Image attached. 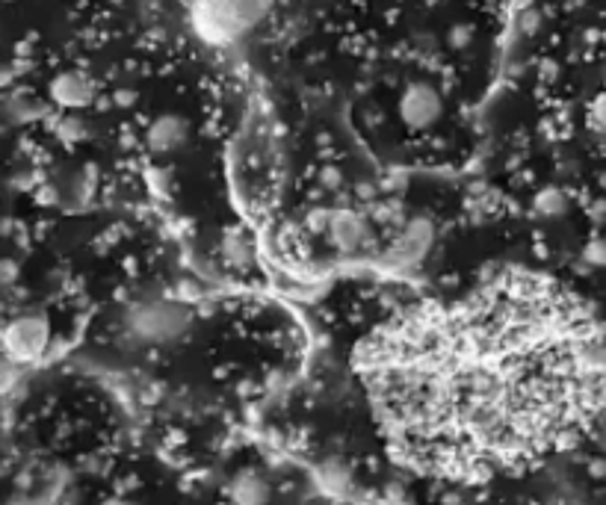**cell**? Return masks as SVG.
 <instances>
[{
    "instance_id": "1",
    "label": "cell",
    "mask_w": 606,
    "mask_h": 505,
    "mask_svg": "<svg viewBox=\"0 0 606 505\" xmlns=\"http://www.w3.org/2000/svg\"><path fill=\"white\" fill-rule=\"evenodd\" d=\"M358 376L408 470L482 482L592 432L606 408V337L562 284L503 272L379 325L358 349Z\"/></svg>"
},
{
    "instance_id": "2",
    "label": "cell",
    "mask_w": 606,
    "mask_h": 505,
    "mask_svg": "<svg viewBox=\"0 0 606 505\" xmlns=\"http://www.w3.org/2000/svg\"><path fill=\"white\" fill-rule=\"evenodd\" d=\"M275 0H190V24L213 48H228L255 33Z\"/></svg>"
},
{
    "instance_id": "3",
    "label": "cell",
    "mask_w": 606,
    "mask_h": 505,
    "mask_svg": "<svg viewBox=\"0 0 606 505\" xmlns=\"http://www.w3.org/2000/svg\"><path fill=\"white\" fill-rule=\"evenodd\" d=\"M193 325V311L175 299H142L134 302L125 316V337L136 346H169L178 343Z\"/></svg>"
},
{
    "instance_id": "4",
    "label": "cell",
    "mask_w": 606,
    "mask_h": 505,
    "mask_svg": "<svg viewBox=\"0 0 606 505\" xmlns=\"http://www.w3.org/2000/svg\"><path fill=\"white\" fill-rule=\"evenodd\" d=\"M51 343V322L45 314L27 311V314L12 316L0 325V352L15 364H33L45 355Z\"/></svg>"
},
{
    "instance_id": "5",
    "label": "cell",
    "mask_w": 606,
    "mask_h": 505,
    "mask_svg": "<svg viewBox=\"0 0 606 505\" xmlns=\"http://www.w3.org/2000/svg\"><path fill=\"white\" fill-rule=\"evenodd\" d=\"M444 113V101L441 92L432 83L414 80L405 86V92L400 95V119L408 130H429L441 122Z\"/></svg>"
},
{
    "instance_id": "6",
    "label": "cell",
    "mask_w": 606,
    "mask_h": 505,
    "mask_svg": "<svg viewBox=\"0 0 606 505\" xmlns=\"http://www.w3.org/2000/svg\"><path fill=\"white\" fill-rule=\"evenodd\" d=\"M432 246V225L426 219H411L400 231V237L394 240L391 252H388V263L391 266H414L420 263Z\"/></svg>"
},
{
    "instance_id": "7",
    "label": "cell",
    "mask_w": 606,
    "mask_h": 505,
    "mask_svg": "<svg viewBox=\"0 0 606 505\" xmlns=\"http://www.w3.org/2000/svg\"><path fill=\"white\" fill-rule=\"evenodd\" d=\"M329 237L340 252H361L373 240V228L364 216L358 213H335L329 222Z\"/></svg>"
},
{
    "instance_id": "8",
    "label": "cell",
    "mask_w": 606,
    "mask_h": 505,
    "mask_svg": "<svg viewBox=\"0 0 606 505\" xmlns=\"http://www.w3.org/2000/svg\"><path fill=\"white\" fill-rule=\"evenodd\" d=\"M187 136H190V122L175 116V113H166V116H160L154 125L148 127L145 139H148V148L154 154H172L187 142Z\"/></svg>"
},
{
    "instance_id": "9",
    "label": "cell",
    "mask_w": 606,
    "mask_h": 505,
    "mask_svg": "<svg viewBox=\"0 0 606 505\" xmlns=\"http://www.w3.org/2000/svg\"><path fill=\"white\" fill-rule=\"evenodd\" d=\"M228 497L234 500V503H264V500H270V482L258 473V470H240L237 476H234V482L228 485Z\"/></svg>"
},
{
    "instance_id": "10",
    "label": "cell",
    "mask_w": 606,
    "mask_h": 505,
    "mask_svg": "<svg viewBox=\"0 0 606 505\" xmlns=\"http://www.w3.org/2000/svg\"><path fill=\"white\" fill-rule=\"evenodd\" d=\"M51 95L63 107H83L92 98V86L80 74H60L51 86Z\"/></svg>"
},
{
    "instance_id": "11",
    "label": "cell",
    "mask_w": 606,
    "mask_h": 505,
    "mask_svg": "<svg viewBox=\"0 0 606 505\" xmlns=\"http://www.w3.org/2000/svg\"><path fill=\"white\" fill-rule=\"evenodd\" d=\"M222 254H225V260L231 263V266H237V269H246L249 263H252V243L237 231V234H231L228 240H225V246H222Z\"/></svg>"
},
{
    "instance_id": "12",
    "label": "cell",
    "mask_w": 606,
    "mask_h": 505,
    "mask_svg": "<svg viewBox=\"0 0 606 505\" xmlns=\"http://www.w3.org/2000/svg\"><path fill=\"white\" fill-rule=\"evenodd\" d=\"M15 370H18V367H15V364H12V361H9V358L0 352V396H3V393H6V390L15 384Z\"/></svg>"
},
{
    "instance_id": "13",
    "label": "cell",
    "mask_w": 606,
    "mask_h": 505,
    "mask_svg": "<svg viewBox=\"0 0 606 505\" xmlns=\"http://www.w3.org/2000/svg\"><path fill=\"white\" fill-rule=\"evenodd\" d=\"M589 122H592L595 130H606V92L595 98V104L589 110Z\"/></svg>"
},
{
    "instance_id": "14",
    "label": "cell",
    "mask_w": 606,
    "mask_h": 505,
    "mask_svg": "<svg viewBox=\"0 0 606 505\" xmlns=\"http://www.w3.org/2000/svg\"><path fill=\"white\" fill-rule=\"evenodd\" d=\"M589 257H592L595 263H606V243H595V246L589 249Z\"/></svg>"
}]
</instances>
